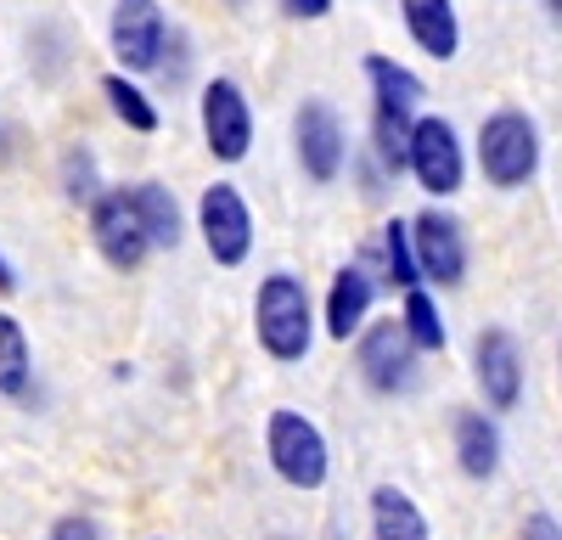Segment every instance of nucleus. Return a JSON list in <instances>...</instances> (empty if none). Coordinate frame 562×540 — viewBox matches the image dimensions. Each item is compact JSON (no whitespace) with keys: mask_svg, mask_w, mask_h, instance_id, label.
<instances>
[{"mask_svg":"<svg viewBox=\"0 0 562 540\" xmlns=\"http://www.w3.org/2000/svg\"><path fill=\"white\" fill-rule=\"evenodd\" d=\"M254 338L276 367H293V360H304L315 349V299L299 277L276 270V277L259 282V293H254Z\"/></svg>","mask_w":562,"mask_h":540,"instance_id":"nucleus-1","label":"nucleus"},{"mask_svg":"<svg viewBox=\"0 0 562 540\" xmlns=\"http://www.w3.org/2000/svg\"><path fill=\"white\" fill-rule=\"evenodd\" d=\"M378 248H383V277H389V288H400V293L422 288V277H416V254H411V220L394 214V220L383 225Z\"/></svg>","mask_w":562,"mask_h":540,"instance_id":"nucleus-22","label":"nucleus"},{"mask_svg":"<svg viewBox=\"0 0 562 540\" xmlns=\"http://www.w3.org/2000/svg\"><path fill=\"white\" fill-rule=\"evenodd\" d=\"M479 169L495 192H518L540 169V124L524 108H495L479 124Z\"/></svg>","mask_w":562,"mask_h":540,"instance_id":"nucleus-2","label":"nucleus"},{"mask_svg":"<svg viewBox=\"0 0 562 540\" xmlns=\"http://www.w3.org/2000/svg\"><path fill=\"white\" fill-rule=\"evenodd\" d=\"M518 540H562V518L557 513H529L524 529H518Z\"/></svg>","mask_w":562,"mask_h":540,"instance_id":"nucleus-26","label":"nucleus"},{"mask_svg":"<svg viewBox=\"0 0 562 540\" xmlns=\"http://www.w3.org/2000/svg\"><path fill=\"white\" fill-rule=\"evenodd\" d=\"M371 304H378V282H371V270L360 259L344 265L333 277V288H326V304H321L326 338H333V344H355L360 327L371 322Z\"/></svg>","mask_w":562,"mask_h":540,"instance_id":"nucleus-13","label":"nucleus"},{"mask_svg":"<svg viewBox=\"0 0 562 540\" xmlns=\"http://www.w3.org/2000/svg\"><path fill=\"white\" fill-rule=\"evenodd\" d=\"M557 372H562V349H557Z\"/></svg>","mask_w":562,"mask_h":540,"instance_id":"nucleus-30","label":"nucleus"},{"mask_svg":"<svg viewBox=\"0 0 562 540\" xmlns=\"http://www.w3.org/2000/svg\"><path fill=\"white\" fill-rule=\"evenodd\" d=\"M400 18L405 34L416 40L422 57L450 63L461 52V18H456V0H400Z\"/></svg>","mask_w":562,"mask_h":540,"instance_id":"nucleus-14","label":"nucleus"},{"mask_svg":"<svg viewBox=\"0 0 562 540\" xmlns=\"http://www.w3.org/2000/svg\"><path fill=\"white\" fill-rule=\"evenodd\" d=\"M164 40H169V18L158 0H113L108 45L119 57V74H158Z\"/></svg>","mask_w":562,"mask_h":540,"instance_id":"nucleus-11","label":"nucleus"},{"mask_svg":"<svg viewBox=\"0 0 562 540\" xmlns=\"http://www.w3.org/2000/svg\"><path fill=\"white\" fill-rule=\"evenodd\" d=\"M265 457H270L276 479L293 484V490H321L326 473H333L326 434L304 412H270L265 417Z\"/></svg>","mask_w":562,"mask_h":540,"instance_id":"nucleus-3","label":"nucleus"},{"mask_svg":"<svg viewBox=\"0 0 562 540\" xmlns=\"http://www.w3.org/2000/svg\"><path fill=\"white\" fill-rule=\"evenodd\" d=\"M198 113H203V142L220 164H243L254 153V108L243 97L237 79H209L203 97H198Z\"/></svg>","mask_w":562,"mask_h":540,"instance_id":"nucleus-10","label":"nucleus"},{"mask_svg":"<svg viewBox=\"0 0 562 540\" xmlns=\"http://www.w3.org/2000/svg\"><path fill=\"white\" fill-rule=\"evenodd\" d=\"M63 192H68V203H79V209L97 203L102 175H97V153H90V147H68V153H63Z\"/></svg>","mask_w":562,"mask_h":540,"instance_id":"nucleus-23","label":"nucleus"},{"mask_svg":"<svg viewBox=\"0 0 562 540\" xmlns=\"http://www.w3.org/2000/svg\"><path fill=\"white\" fill-rule=\"evenodd\" d=\"M411 254H416V277L428 288H461L467 282V232L461 220L445 209H422L411 220Z\"/></svg>","mask_w":562,"mask_h":540,"instance_id":"nucleus-7","label":"nucleus"},{"mask_svg":"<svg viewBox=\"0 0 562 540\" xmlns=\"http://www.w3.org/2000/svg\"><path fill=\"white\" fill-rule=\"evenodd\" d=\"M0 394L12 405H29L34 400V349H29V333L18 315L0 310Z\"/></svg>","mask_w":562,"mask_h":540,"instance_id":"nucleus-19","label":"nucleus"},{"mask_svg":"<svg viewBox=\"0 0 562 540\" xmlns=\"http://www.w3.org/2000/svg\"><path fill=\"white\" fill-rule=\"evenodd\" d=\"M371 540H434V529H428V513L405 490L378 484L371 490Z\"/></svg>","mask_w":562,"mask_h":540,"instance_id":"nucleus-18","label":"nucleus"},{"mask_svg":"<svg viewBox=\"0 0 562 540\" xmlns=\"http://www.w3.org/2000/svg\"><path fill=\"white\" fill-rule=\"evenodd\" d=\"M186 68H192V40H186L180 29H169L164 57H158V74H164L169 85H186Z\"/></svg>","mask_w":562,"mask_h":540,"instance_id":"nucleus-24","label":"nucleus"},{"mask_svg":"<svg viewBox=\"0 0 562 540\" xmlns=\"http://www.w3.org/2000/svg\"><path fill=\"white\" fill-rule=\"evenodd\" d=\"M355 372H360V383L371 394L394 400V394H411L416 389L422 355H416V344L405 338L400 322H366L360 338H355Z\"/></svg>","mask_w":562,"mask_h":540,"instance_id":"nucleus-5","label":"nucleus"},{"mask_svg":"<svg viewBox=\"0 0 562 540\" xmlns=\"http://www.w3.org/2000/svg\"><path fill=\"white\" fill-rule=\"evenodd\" d=\"M405 169L411 180L428 198H456L467 187V153H461V135L450 119L439 113H416L411 119V142H405Z\"/></svg>","mask_w":562,"mask_h":540,"instance_id":"nucleus-4","label":"nucleus"},{"mask_svg":"<svg viewBox=\"0 0 562 540\" xmlns=\"http://www.w3.org/2000/svg\"><path fill=\"white\" fill-rule=\"evenodd\" d=\"M456 462L467 479L490 484L501 473V423L484 412V405H467L456 412Z\"/></svg>","mask_w":562,"mask_h":540,"instance_id":"nucleus-15","label":"nucleus"},{"mask_svg":"<svg viewBox=\"0 0 562 540\" xmlns=\"http://www.w3.org/2000/svg\"><path fill=\"white\" fill-rule=\"evenodd\" d=\"M281 12H288V18H304V23H315V18L333 12V0H281Z\"/></svg>","mask_w":562,"mask_h":540,"instance_id":"nucleus-27","label":"nucleus"},{"mask_svg":"<svg viewBox=\"0 0 562 540\" xmlns=\"http://www.w3.org/2000/svg\"><path fill=\"white\" fill-rule=\"evenodd\" d=\"M102 97H108V108H113V119L119 124H130L135 135H153L158 130V102L147 97V90H140L130 74H102Z\"/></svg>","mask_w":562,"mask_h":540,"instance_id":"nucleus-21","label":"nucleus"},{"mask_svg":"<svg viewBox=\"0 0 562 540\" xmlns=\"http://www.w3.org/2000/svg\"><path fill=\"white\" fill-rule=\"evenodd\" d=\"M158 540H164V535H158Z\"/></svg>","mask_w":562,"mask_h":540,"instance_id":"nucleus-31","label":"nucleus"},{"mask_svg":"<svg viewBox=\"0 0 562 540\" xmlns=\"http://www.w3.org/2000/svg\"><path fill=\"white\" fill-rule=\"evenodd\" d=\"M366 79H371V113H400V119H416L422 97H428V85H422L405 63L371 52L366 57Z\"/></svg>","mask_w":562,"mask_h":540,"instance_id":"nucleus-16","label":"nucleus"},{"mask_svg":"<svg viewBox=\"0 0 562 540\" xmlns=\"http://www.w3.org/2000/svg\"><path fill=\"white\" fill-rule=\"evenodd\" d=\"M130 203H135V214H140V232H147V243L153 248H180V237H186V214H180V203H175V192L164 187V180H140V187H130Z\"/></svg>","mask_w":562,"mask_h":540,"instance_id":"nucleus-17","label":"nucleus"},{"mask_svg":"<svg viewBox=\"0 0 562 540\" xmlns=\"http://www.w3.org/2000/svg\"><path fill=\"white\" fill-rule=\"evenodd\" d=\"M473 378L484 394V412H518L524 400V349L512 327H484L473 338Z\"/></svg>","mask_w":562,"mask_h":540,"instance_id":"nucleus-12","label":"nucleus"},{"mask_svg":"<svg viewBox=\"0 0 562 540\" xmlns=\"http://www.w3.org/2000/svg\"><path fill=\"white\" fill-rule=\"evenodd\" d=\"M18 293V270L7 265V254H0V299H12Z\"/></svg>","mask_w":562,"mask_h":540,"instance_id":"nucleus-28","label":"nucleus"},{"mask_svg":"<svg viewBox=\"0 0 562 540\" xmlns=\"http://www.w3.org/2000/svg\"><path fill=\"white\" fill-rule=\"evenodd\" d=\"M540 7H546V18H551V23H562V0H540Z\"/></svg>","mask_w":562,"mask_h":540,"instance_id":"nucleus-29","label":"nucleus"},{"mask_svg":"<svg viewBox=\"0 0 562 540\" xmlns=\"http://www.w3.org/2000/svg\"><path fill=\"white\" fill-rule=\"evenodd\" d=\"M293 153H299V164H304V175L315 180V187H333V180L344 175V164H349V130H344L333 102L310 97L293 113Z\"/></svg>","mask_w":562,"mask_h":540,"instance_id":"nucleus-8","label":"nucleus"},{"mask_svg":"<svg viewBox=\"0 0 562 540\" xmlns=\"http://www.w3.org/2000/svg\"><path fill=\"white\" fill-rule=\"evenodd\" d=\"M400 327L405 338L416 344V355H439L450 344V327H445V315H439V299L428 288H411L405 304H400Z\"/></svg>","mask_w":562,"mask_h":540,"instance_id":"nucleus-20","label":"nucleus"},{"mask_svg":"<svg viewBox=\"0 0 562 540\" xmlns=\"http://www.w3.org/2000/svg\"><path fill=\"white\" fill-rule=\"evenodd\" d=\"M198 232H203V248L220 270H237L254 259V209L248 198L231 187V180H214L198 198Z\"/></svg>","mask_w":562,"mask_h":540,"instance_id":"nucleus-6","label":"nucleus"},{"mask_svg":"<svg viewBox=\"0 0 562 540\" xmlns=\"http://www.w3.org/2000/svg\"><path fill=\"white\" fill-rule=\"evenodd\" d=\"M52 540H102V529H97V518L68 513V518H57V524H52Z\"/></svg>","mask_w":562,"mask_h":540,"instance_id":"nucleus-25","label":"nucleus"},{"mask_svg":"<svg viewBox=\"0 0 562 540\" xmlns=\"http://www.w3.org/2000/svg\"><path fill=\"white\" fill-rule=\"evenodd\" d=\"M90 214V243H97V254L113 265V270H140L153 254L147 232H140V214L130 203V187H102L97 203L85 209Z\"/></svg>","mask_w":562,"mask_h":540,"instance_id":"nucleus-9","label":"nucleus"}]
</instances>
